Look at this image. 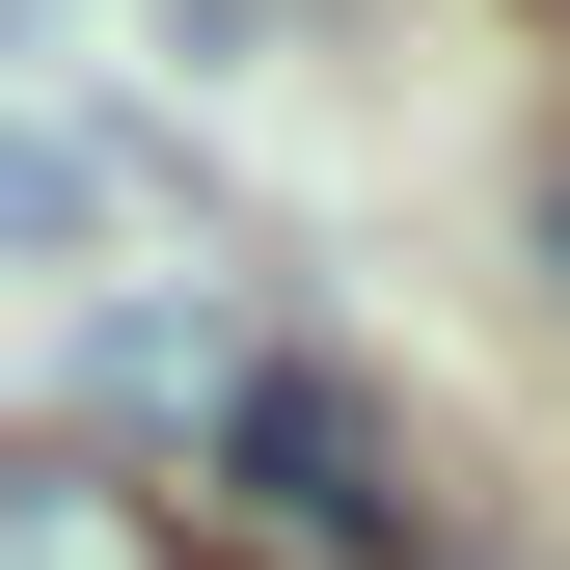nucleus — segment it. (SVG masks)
I'll list each match as a JSON object with an SVG mask.
<instances>
[{"mask_svg": "<svg viewBox=\"0 0 570 570\" xmlns=\"http://www.w3.org/2000/svg\"><path fill=\"white\" fill-rule=\"evenodd\" d=\"M218 489H245L272 543H326V570H407V435L326 381V353H272V381L218 407Z\"/></svg>", "mask_w": 570, "mask_h": 570, "instance_id": "f257e3e1", "label": "nucleus"}, {"mask_svg": "<svg viewBox=\"0 0 570 570\" xmlns=\"http://www.w3.org/2000/svg\"><path fill=\"white\" fill-rule=\"evenodd\" d=\"M164 245V136L136 109H0V272H109Z\"/></svg>", "mask_w": 570, "mask_h": 570, "instance_id": "f03ea898", "label": "nucleus"}, {"mask_svg": "<svg viewBox=\"0 0 570 570\" xmlns=\"http://www.w3.org/2000/svg\"><path fill=\"white\" fill-rule=\"evenodd\" d=\"M245 381H272V326L218 299V272H190V299H82V407H190V435H218Z\"/></svg>", "mask_w": 570, "mask_h": 570, "instance_id": "7ed1b4c3", "label": "nucleus"}, {"mask_svg": "<svg viewBox=\"0 0 570 570\" xmlns=\"http://www.w3.org/2000/svg\"><path fill=\"white\" fill-rule=\"evenodd\" d=\"M0 570H164V517H136V489H82L55 435H0Z\"/></svg>", "mask_w": 570, "mask_h": 570, "instance_id": "20e7f679", "label": "nucleus"}, {"mask_svg": "<svg viewBox=\"0 0 570 570\" xmlns=\"http://www.w3.org/2000/svg\"><path fill=\"white\" fill-rule=\"evenodd\" d=\"M28 28H55V0H0V55H28Z\"/></svg>", "mask_w": 570, "mask_h": 570, "instance_id": "39448f33", "label": "nucleus"}, {"mask_svg": "<svg viewBox=\"0 0 570 570\" xmlns=\"http://www.w3.org/2000/svg\"><path fill=\"white\" fill-rule=\"evenodd\" d=\"M543 272H570V190H543Z\"/></svg>", "mask_w": 570, "mask_h": 570, "instance_id": "423d86ee", "label": "nucleus"}]
</instances>
